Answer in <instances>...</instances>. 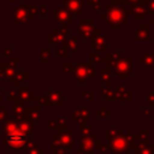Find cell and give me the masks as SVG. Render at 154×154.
Masks as SVG:
<instances>
[{
	"instance_id": "6da1fadb",
	"label": "cell",
	"mask_w": 154,
	"mask_h": 154,
	"mask_svg": "<svg viewBox=\"0 0 154 154\" xmlns=\"http://www.w3.org/2000/svg\"><path fill=\"white\" fill-rule=\"evenodd\" d=\"M101 17L105 18L114 30H122L123 25L128 23L126 11L120 5H117L114 2H108L106 5V13L101 14Z\"/></svg>"
},
{
	"instance_id": "7a4b0ae2",
	"label": "cell",
	"mask_w": 154,
	"mask_h": 154,
	"mask_svg": "<svg viewBox=\"0 0 154 154\" xmlns=\"http://www.w3.org/2000/svg\"><path fill=\"white\" fill-rule=\"evenodd\" d=\"M36 14V6L35 4L26 2L19 5L17 8L13 10V23L14 24H28L30 19H32Z\"/></svg>"
},
{
	"instance_id": "3957f363",
	"label": "cell",
	"mask_w": 154,
	"mask_h": 154,
	"mask_svg": "<svg viewBox=\"0 0 154 154\" xmlns=\"http://www.w3.org/2000/svg\"><path fill=\"white\" fill-rule=\"evenodd\" d=\"M72 73L73 77L83 84H89V82L95 78V70L91 64H77L73 66Z\"/></svg>"
},
{
	"instance_id": "277c9868",
	"label": "cell",
	"mask_w": 154,
	"mask_h": 154,
	"mask_svg": "<svg viewBox=\"0 0 154 154\" xmlns=\"http://www.w3.org/2000/svg\"><path fill=\"white\" fill-rule=\"evenodd\" d=\"M5 141H6V143H7V146L10 148H12V149H19V148H22L25 144V142H26V135L18 126L16 130L10 131V132H6Z\"/></svg>"
},
{
	"instance_id": "5b68a950",
	"label": "cell",
	"mask_w": 154,
	"mask_h": 154,
	"mask_svg": "<svg viewBox=\"0 0 154 154\" xmlns=\"http://www.w3.org/2000/svg\"><path fill=\"white\" fill-rule=\"evenodd\" d=\"M132 58H119L118 61L114 64V73L119 79H126L129 73L132 71Z\"/></svg>"
},
{
	"instance_id": "8992f818",
	"label": "cell",
	"mask_w": 154,
	"mask_h": 154,
	"mask_svg": "<svg viewBox=\"0 0 154 154\" xmlns=\"http://www.w3.org/2000/svg\"><path fill=\"white\" fill-rule=\"evenodd\" d=\"M66 35H67V29H66V26H64L63 24H58L57 29L53 30V31L51 32V35H48V36L46 37V40L49 41V42H52L53 45H61L63 42H65V40H66V37H67Z\"/></svg>"
},
{
	"instance_id": "52a82bcc",
	"label": "cell",
	"mask_w": 154,
	"mask_h": 154,
	"mask_svg": "<svg viewBox=\"0 0 154 154\" xmlns=\"http://www.w3.org/2000/svg\"><path fill=\"white\" fill-rule=\"evenodd\" d=\"M52 18L57 19L59 24H72L73 23V17L70 11L66 8H52Z\"/></svg>"
},
{
	"instance_id": "ba28073f",
	"label": "cell",
	"mask_w": 154,
	"mask_h": 154,
	"mask_svg": "<svg viewBox=\"0 0 154 154\" xmlns=\"http://www.w3.org/2000/svg\"><path fill=\"white\" fill-rule=\"evenodd\" d=\"M78 30L84 40H89L90 36L93 35V32L95 31V19H89V20L79 19Z\"/></svg>"
},
{
	"instance_id": "9c48e42d",
	"label": "cell",
	"mask_w": 154,
	"mask_h": 154,
	"mask_svg": "<svg viewBox=\"0 0 154 154\" xmlns=\"http://www.w3.org/2000/svg\"><path fill=\"white\" fill-rule=\"evenodd\" d=\"M89 41H90V46L96 48L97 52H105L106 51V38L100 31L95 30L93 32V35L90 36Z\"/></svg>"
},
{
	"instance_id": "30bf717a",
	"label": "cell",
	"mask_w": 154,
	"mask_h": 154,
	"mask_svg": "<svg viewBox=\"0 0 154 154\" xmlns=\"http://www.w3.org/2000/svg\"><path fill=\"white\" fill-rule=\"evenodd\" d=\"M129 12L132 13V16L136 18V19H142L146 13L148 12L147 10V0H141L138 4H135V5H130L129 6Z\"/></svg>"
},
{
	"instance_id": "8fae6325",
	"label": "cell",
	"mask_w": 154,
	"mask_h": 154,
	"mask_svg": "<svg viewBox=\"0 0 154 154\" xmlns=\"http://www.w3.org/2000/svg\"><path fill=\"white\" fill-rule=\"evenodd\" d=\"M63 7L70 11L71 13H83L84 5L83 0H63Z\"/></svg>"
},
{
	"instance_id": "7c38bea8",
	"label": "cell",
	"mask_w": 154,
	"mask_h": 154,
	"mask_svg": "<svg viewBox=\"0 0 154 154\" xmlns=\"http://www.w3.org/2000/svg\"><path fill=\"white\" fill-rule=\"evenodd\" d=\"M125 147H126V138L120 132H118V135H116V136L112 137L111 148H112V150L114 153L124 152L125 150Z\"/></svg>"
},
{
	"instance_id": "4fadbf2b",
	"label": "cell",
	"mask_w": 154,
	"mask_h": 154,
	"mask_svg": "<svg viewBox=\"0 0 154 154\" xmlns=\"http://www.w3.org/2000/svg\"><path fill=\"white\" fill-rule=\"evenodd\" d=\"M42 103L45 105H57L59 106L61 103V93L58 90H51L47 93V95L45 97H42Z\"/></svg>"
},
{
	"instance_id": "5bb4252c",
	"label": "cell",
	"mask_w": 154,
	"mask_h": 154,
	"mask_svg": "<svg viewBox=\"0 0 154 154\" xmlns=\"http://www.w3.org/2000/svg\"><path fill=\"white\" fill-rule=\"evenodd\" d=\"M149 31L150 25L149 24H142L138 26V29L134 34V41H148L149 40Z\"/></svg>"
},
{
	"instance_id": "9a60e30c",
	"label": "cell",
	"mask_w": 154,
	"mask_h": 154,
	"mask_svg": "<svg viewBox=\"0 0 154 154\" xmlns=\"http://www.w3.org/2000/svg\"><path fill=\"white\" fill-rule=\"evenodd\" d=\"M17 59L11 58L6 64H5V69H4V77L5 78H13L14 73H16V64H17Z\"/></svg>"
},
{
	"instance_id": "2e32d148",
	"label": "cell",
	"mask_w": 154,
	"mask_h": 154,
	"mask_svg": "<svg viewBox=\"0 0 154 154\" xmlns=\"http://www.w3.org/2000/svg\"><path fill=\"white\" fill-rule=\"evenodd\" d=\"M18 96L24 101H32L35 99L34 91H31L29 89V85H20L19 91H18Z\"/></svg>"
},
{
	"instance_id": "e0dca14e",
	"label": "cell",
	"mask_w": 154,
	"mask_h": 154,
	"mask_svg": "<svg viewBox=\"0 0 154 154\" xmlns=\"http://www.w3.org/2000/svg\"><path fill=\"white\" fill-rule=\"evenodd\" d=\"M111 75H112L111 67L107 66V67L101 69V71H100V82H101L103 85L111 87Z\"/></svg>"
},
{
	"instance_id": "ac0fdd59",
	"label": "cell",
	"mask_w": 154,
	"mask_h": 154,
	"mask_svg": "<svg viewBox=\"0 0 154 154\" xmlns=\"http://www.w3.org/2000/svg\"><path fill=\"white\" fill-rule=\"evenodd\" d=\"M88 114H89V111H88V108H84V107H82V108H76V111H75V120L76 122H78L79 119L83 122V120H88Z\"/></svg>"
},
{
	"instance_id": "d6986e66",
	"label": "cell",
	"mask_w": 154,
	"mask_h": 154,
	"mask_svg": "<svg viewBox=\"0 0 154 154\" xmlns=\"http://www.w3.org/2000/svg\"><path fill=\"white\" fill-rule=\"evenodd\" d=\"M65 46L67 47L69 52L72 51H77V46H78V36H72V37H66L65 40Z\"/></svg>"
},
{
	"instance_id": "ffe728a7",
	"label": "cell",
	"mask_w": 154,
	"mask_h": 154,
	"mask_svg": "<svg viewBox=\"0 0 154 154\" xmlns=\"http://www.w3.org/2000/svg\"><path fill=\"white\" fill-rule=\"evenodd\" d=\"M29 78V75L26 72H24L22 69H19L18 71H16L14 76H13V83L14 84H20L22 82L26 81Z\"/></svg>"
},
{
	"instance_id": "44dd1931",
	"label": "cell",
	"mask_w": 154,
	"mask_h": 154,
	"mask_svg": "<svg viewBox=\"0 0 154 154\" xmlns=\"http://www.w3.org/2000/svg\"><path fill=\"white\" fill-rule=\"evenodd\" d=\"M140 63H142L146 67H154V54L153 53H146L141 59Z\"/></svg>"
},
{
	"instance_id": "7402d4cb",
	"label": "cell",
	"mask_w": 154,
	"mask_h": 154,
	"mask_svg": "<svg viewBox=\"0 0 154 154\" xmlns=\"http://www.w3.org/2000/svg\"><path fill=\"white\" fill-rule=\"evenodd\" d=\"M120 58V53L119 52H112V53H107L106 55V63L108 65V67H113L114 64L118 61V59Z\"/></svg>"
},
{
	"instance_id": "603a6c76",
	"label": "cell",
	"mask_w": 154,
	"mask_h": 154,
	"mask_svg": "<svg viewBox=\"0 0 154 154\" xmlns=\"http://www.w3.org/2000/svg\"><path fill=\"white\" fill-rule=\"evenodd\" d=\"M130 93H132V91H130ZM129 91H128V88H126V85H119L118 87V89H117V91H116V94H114V96H116V99H118V100H126V95H129L130 94Z\"/></svg>"
},
{
	"instance_id": "cb8c5ba5",
	"label": "cell",
	"mask_w": 154,
	"mask_h": 154,
	"mask_svg": "<svg viewBox=\"0 0 154 154\" xmlns=\"http://www.w3.org/2000/svg\"><path fill=\"white\" fill-rule=\"evenodd\" d=\"M51 54H52V51L49 47H41V61L42 63H49Z\"/></svg>"
},
{
	"instance_id": "d4e9b609",
	"label": "cell",
	"mask_w": 154,
	"mask_h": 154,
	"mask_svg": "<svg viewBox=\"0 0 154 154\" xmlns=\"http://www.w3.org/2000/svg\"><path fill=\"white\" fill-rule=\"evenodd\" d=\"M25 112H28V108H25L23 105H20V103H16V105L13 106V113H14L16 118H22V117L24 116Z\"/></svg>"
},
{
	"instance_id": "484cf974",
	"label": "cell",
	"mask_w": 154,
	"mask_h": 154,
	"mask_svg": "<svg viewBox=\"0 0 154 154\" xmlns=\"http://www.w3.org/2000/svg\"><path fill=\"white\" fill-rule=\"evenodd\" d=\"M81 148L83 150H85V152H90V149H93V140L83 137L81 140Z\"/></svg>"
},
{
	"instance_id": "4316f807",
	"label": "cell",
	"mask_w": 154,
	"mask_h": 154,
	"mask_svg": "<svg viewBox=\"0 0 154 154\" xmlns=\"http://www.w3.org/2000/svg\"><path fill=\"white\" fill-rule=\"evenodd\" d=\"M19 129H20L25 135H29V134L32 131V124L29 123V122L22 120V122L19 123Z\"/></svg>"
},
{
	"instance_id": "83f0119b",
	"label": "cell",
	"mask_w": 154,
	"mask_h": 154,
	"mask_svg": "<svg viewBox=\"0 0 154 154\" xmlns=\"http://www.w3.org/2000/svg\"><path fill=\"white\" fill-rule=\"evenodd\" d=\"M90 63H91V65H94V64H97V63H106V58H103V57H101L100 54H97V53H90Z\"/></svg>"
},
{
	"instance_id": "f1b7e54d",
	"label": "cell",
	"mask_w": 154,
	"mask_h": 154,
	"mask_svg": "<svg viewBox=\"0 0 154 154\" xmlns=\"http://www.w3.org/2000/svg\"><path fill=\"white\" fill-rule=\"evenodd\" d=\"M28 116L31 122H37L40 118V111L37 108H30L28 109Z\"/></svg>"
},
{
	"instance_id": "f546056e",
	"label": "cell",
	"mask_w": 154,
	"mask_h": 154,
	"mask_svg": "<svg viewBox=\"0 0 154 154\" xmlns=\"http://www.w3.org/2000/svg\"><path fill=\"white\" fill-rule=\"evenodd\" d=\"M69 54V49H67V47L64 45V46H61V45H59V47H58V51H57V55L58 57H66Z\"/></svg>"
},
{
	"instance_id": "4dcf8cb0",
	"label": "cell",
	"mask_w": 154,
	"mask_h": 154,
	"mask_svg": "<svg viewBox=\"0 0 154 154\" xmlns=\"http://www.w3.org/2000/svg\"><path fill=\"white\" fill-rule=\"evenodd\" d=\"M101 93H102L107 99L114 97V96H113V94H112V91H111V87H107V85L102 87V88H101Z\"/></svg>"
},
{
	"instance_id": "1f68e13d",
	"label": "cell",
	"mask_w": 154,
	"mask_h": 154,
	"mask_svg": "<svg viewBox=\"0 0 154 154\" xmlns=\"http://www.w3.org/2000/svg\"><path fill=\"white\" fill-rule=\"evenodd\" d=\"M88 2H89V5L96 11V12H99L100 11V5H101V0H87Z\"/></svg>"
},
{
	"instance_id": "d6a6232c",
	"label": "cell",
	"mask_w": 154,
	"mask_h": 154,
	"mask_svg": "<svg viewBox=\"0 0 154 154\" xmlns=\"http://www.w3.org/2000/svg\"><path fill=\"white\" fill-rule=\"evenodd\" d=\"M73 71V65L72 64H63V72L69 75V73H72Z\"/></svg>"
},
{
	"instance_id": "836d02e7",
	"label": "cell",
	"mask_w": 154,
	"mask_h": 154,
	"mask_svg": "<svg viewBox=\"0 0 154 154\" xmlns=\"http://www.w3.org/2000/svg\"><path fill=\"white\" fill-rule=\"evenodd\" d=\"M84 96L88 101H94L95 100V93L93 90H85L84 91Z\"/></svg>"
},
{
	"instance_id": "e575fe53",
	"label": "cell",
	"mask_w": 154,
	"mask_h": 154,
	"mask_svg": "<svg viewBox=\"0 0 154 154\" xmlns=\"http://www.w3.org/2000/svg\"><path fill=\"white\" fill-rule=\"evenodd\" d=\"M147 10L150 13H154V0H147Z\"/></svg>"
},
{
	"instance_id": "d590c367",
	"label": "cell",
	"mask_w": 154,
	"mask_h": 154,
	"mask_svg": "<svg viewBox=\"0 0 154 154\" xmlns=\"http://www.w3.org/2000/svg\"><path fill=\"white\" fill-rule=\"evenodd\" d=\"M11 47H8V48H4V55H8L10 58H12V53H11Z\"/></svg>"
},
{
	"instance_id": "8d00e7d4",
	"label": "cell",
	"mask_w": 154,
	"mask_h": 154,
	"mask_svg": "<svg viewBox=\"0 0 154 154\" xmlns=\"http://www.w3.org/2000/svg\"><path fill=\"white\" fill-rule=\"evenodd\" d=\"M147 100H148L152 105H154V93H150V94L147 96Z\"/></svg>"
},
{
	"instance_id": "74e56055",
	"label": "cell",
	"mask_w": 154,
	"mask_h": 154,
	"mask_svg": "<svg viewBox=\"0 0 154 154\" xmlns=\"http://www.w3.org/2000/svg\"><path fill=\"white\" fill-rule=\"evenodd\" d=\"M40 12H42V13L46 12V4H43V2L40 4Z\"/></svg>"
},
{
	"instance_id": "f35d334b",
	"label": "cell",
	"mask_w": 154,
	"mask_h": 154,
	"mask_svg": "<svg viewBox=\"0 0 154 154\" xmlns=\"http://www.w3.org/2000/svg\"><path fill=\"white\" fill-rule=\"evenodd\" d=\"M4 69H5V64H0V78L4 77Z\"/></svg>"
},
{
	"instance_id": "ab89813d",
	"label": "cell",
	"mask_w": 154,
	"mask_h": 154,
	"mask_svg": "<svg viewBox=\"0 0 154 154\" xmlns=\"http://www.w3.org/2000/svg\"><path fill=\"white\" fill-rule=\"evenodd\" d=\"M126 1L129 2V6H130V5H135V4H138L141 0H126Z\"/></svg>"
},
{
	"instance_id": "60d3db41",
	"label": "cell",
	"mask_w": 154,
	"mask_h": 154,
	"mask_svg": "<svg viewBox=\"0 0 154 154\" xmlns=\"http://www.w3.org/2000/svg\"><path fill=\"white\" fill-rule=\"evenodd\" d=\"M118 1H120V2H125L126 0H113V2H118Z\"/></svg>"
},
{
	"instance_id": "b9f144b4",
	"label": "cell",
	"mask_w": 154,
	"mask_h": 154,
	"mask_svg": "<svg viewBox=\"0 0 154 154\" xmlns=\"http://www.w3.org/2000/svg\"><path fill=\"white\" fill-rule=\"evenodd\" d=\"M18 0H8V2H17Z\"/></svg>"
},
{
	"instance_id": "7bdbcfd3",
	"label": "cell",
	"mask_w": 154,
	"mask_h": 154,
	"mask_svg": "<svg viewBox=\"0 0 154 154\" xmlns=\"http://www.w3.org/2000/svg\"><path fill=\"white\" fill-rule=\"evenodd\" d=\"M150 25H154V19H152V20H150Z\"/></svg>"
}]
</instances>
